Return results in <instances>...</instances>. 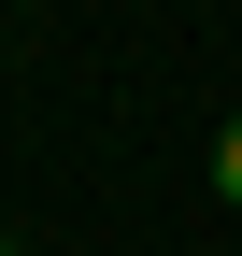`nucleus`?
I'll return each mask as SVG.
<instances>
[{"label":"nucleus","instance_id":"f257e3e1","mask_svg":"<svg viewBox=\"0 0 242 256\" xmlns=\"http://www.w3.org/2000/svg\"><path fill=\"white\" fill-rule=\"evenodd\" d=\"M214 200H228V214H242V114H228V128H214Z\"/></svg>","mask_w":242,"mask_h":256},{"label":"nucleus","instance_id":"f03ea898","mask_svg":"<svg viewBox=\"0 0 242 256\" xmlns=\"http://www.w3.org/2000/svg\"><path fill=\"white\" fill-rule=\"evenodd\" d=\"M0 256H14V242H0Z\"/></svg>","mask_w":242,"mask_h":256}]
</instances>
